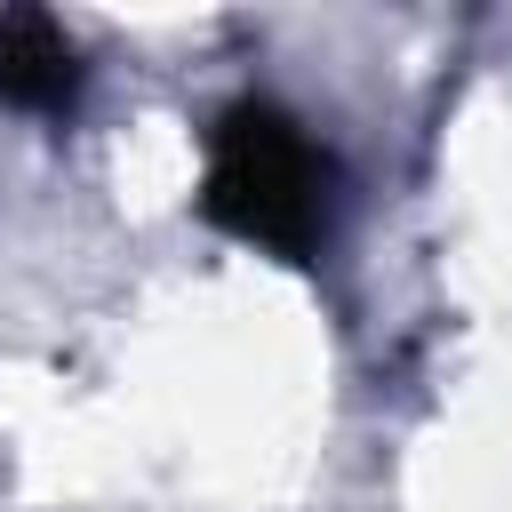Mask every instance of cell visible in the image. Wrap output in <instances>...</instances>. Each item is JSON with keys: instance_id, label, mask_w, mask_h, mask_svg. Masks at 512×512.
<instances>
[{"instance_id": "obj_1", "label": "cell", "mask_w": 512, "mask_h": 512, "mask_svg": "<svg viewBox=\"0 0 512 512\" xmlns=\"http://www.w3.org/2000/svg\"><path fill=\"white\" fill-rule=\"evenodd\" d=\"M200 224L224 240L280 256V264H320L336 232V152L272 96H232L208 120V160L192 192Z\"/></svg>"}, {"instance_id": "obj_2", "label": "cell", "mask_w": 512, "mask_h": 512, "mask_svg": "<svg viewBox=\"0 0 512 512\" xmlns=\"http://www.w3.org/2000/svg\"><path fill=\"white\" fill-rule=\"evenodd\" d=\"M80 40L64 32V16L48 8H0V104L8 112H40V120H64L80 104Z\"/></svg>"}]
</instances>
